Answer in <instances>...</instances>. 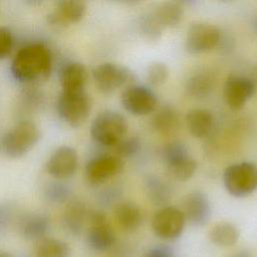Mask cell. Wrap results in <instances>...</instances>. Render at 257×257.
I'll return each mask as SVG.
<instances>
[{
  "label": "cell",
  "instance_id": "cell-5",
  "mask_svg": "<svg viewBox=\"0 0 257 257\" xmlns=\"http://www.w3.org/2000/svg\"><path fill=\"white\" fill-rule=\"evenodd\" d=\"M96 88L103 94H111L117 88L137 84V75L130 68L112 62H103L92 69Z\"/></svg>",
  "mask_w": 257,
  "mask_h": 257
},
{
  "label": "cell",
  "instance_id": "cell-33",
  "mask_svg": "<svg viewBox=\"0 0 257 257\" xmlns=\"http://www.w3.org/2000/svg\"><path fill=\"white\" fill-rule=\"evenodd\" d=\"M14 46L12 31L5 26H0V60L10 55Z\"/></svg>",
  "mask_w": 257,
  "mask_h": 257
},
{
  "label": "cell",
  "instance_id": "cell-16",
  "mask_svg": "<svg viewBox=\"0 0 257 257\" xmlns=\"http://www.w3.org/2000/svg\"><path fill=\"white\" fill-rule=\"evenodd\" d=\"M88 72L85 65L78 61H70L62 66L59 73V82L62 91L85 90Z\"/></svg>",
  "mask_w": 257,
  "mask_h": 257
},
{
  "label": "cell",
  "instance_id": "cell-6",
  "mask_svg": "<svg viewBox=\"0 0 257 257\" xmlns=\"http://www.w3.org/2000/svg\"><path fill=\"white\" fill-rule=\"evenodd\" d=\"M91 109V98L85 90L61 91L56 102V110L60 118L70 126L81 125L88 117Z\"/></svg>",
  "mask_w": 257,
  "mask_h": 257
},
{
  "label": "cell",
  "instance_id": "cell-28",
  "mask_svg": "<svg viewBox=\"0 0 257 257\" xmlns=\"http://www.w3.org/2000/svg\"><path fill=\"white\" fill-rule=\"evenodd\" d=\"M170 175L177 181L185 182L190 180L197 170L196 161L190 157L168 168Z\"/></svg>",
  "mask_w": 257,
  "mask_h": 257
},
{
  "label": "cell",
  "instance_id": "cell-15",
  "mask_svg": "<svg viewBox=\"0 0 257 257\" xmlns=\"http://www.w3.org/2000/svg\"><path fill=\"white\" fill-rule=\"evenodd\" d=\"M86 12V5L78 0H61L56 2L55 9L47 15L49 25L54 28H64L80 21Z\"/></svg>",
  "mask_w": 257,
  "mask_h": 257
},
{
  "label": "cell",
  "instance_id": "cell-2",
  "mask_svg": "<svg viewBox=\"0 0 257 257\" xmlns=\"http://www.w3.org/2000/svg\"><path fill=\"white\" fill-rule=\"evenodd\" d=\"M127 128V120L120 112L105 109L92 120L90 136L96 144L102 147H114L126 137Z\"/></svg>",
  "mask_w": 257,
  "mask_h": 257
},
{
  "label": "cell",
  "instance_id": "cell-24",
  "mask_svg": "<svg viewBox=\"0 0 257 257\" xmlns=\"http://www.w3.org/2000/svg\"><path fill=\"white\" fill-rule=\"evenodd\" d=\"M239 236V229L230 222L217 223L209 232L211 242L220 247L233 246L237 243Z\"/></svg>",
  "mask_w": 257,
  "mask_h": 257
},
{
  "label": "cell",
  "instance_id": "cell-22",
  "mask_svg": "<svg viewBox=\"0 0 257 257\" xmlns=\"http://www.w3.org/2000/svg\"><path fill=\"white\" fill-rule=\"evenodd\" d=\"M144 189L150 202L156 206L165 207V205L171 200V188L158 176H147L144 180Z\"/></svg>",
  "mask_w": 257,
  "mask_h": 257
},
{
  "label": "cell",
  "instance_id": "cell-1",
  "mask_svg": "<svg viewBox=\"0 0 257 257\" xmlns=\"http://www.w3.org/2000/svg\"><path fill=\"white\" fill-rule=\"evenodd\" d=\"M12 76L21 83H37L45 80L52 70V54L42 42H34L20 48L10 66Z\"/></svg>",
  "mask_w": 257,
  "mask_h": 257
},
{
  "label": "cell",
  "instance_id": "cell-9",
  "mask_svg": "<svg viewBox=\"0 0 257 257\" xmlns=\"http://www.w3.org/2000/svg\"><path fill=\"white\" fill-rule=\"evenodd\" d=\"M186 223L181 209L165 206L155 213L152 219V229L159 238L172 241L182 235Z\"/></svg>",
  "mask_w": 257,
  "mask_h": 257
},
{
  "label": "cell",
  "instance_id": "cell-20",
  "mask_svg": "<svg viewBox=\"0 0 257 257\" xmlns=\"http://www.w3.org/2000/svg\"><path fill=\"white\" fill-rule=\"evenodd\" d=\"M49 229V219L46 215L33 213L24 217L19 224L21 236L29 241L42 240Z\"/></svg>",
  "mask_w": 257,
  "mask_h": 257
},
{
  "label": "cell",
  "instance_id": "cell-26",
  "mask_svg": "<svg viewBox=\"0 0 257 257\" xmlns=\"http://www.w3.org/2000/svg\"><path fill=\"white\" fill-rule=\"evenodd\" d=\"M70 247L64 241L55 238H43L38 242L35 257H69Z\"/></svg>",
  "mask_w": 257,
  "mask_h": 257
},
{
  "label": "cell",
  "instance_id": "cell-29",
  "mask_svg": "<svg viewBox=\"0 0 257 257\" xmlns=\"http://www.w3.org/2000/svg\"><path fill=\"white\" fill-rule=\"evenodd\" d=\"M44 196L51 203H67L70 200V189L66 184L60 182L50 183L44 190Z\"/></svg>",
  "mask_w": 257,
  "mask_h": 257
},
{
  "label": "cell",
  "instance_id": "cell-23",
  "mask_svg": "<svg viewBox=\"0 0 257 257\" xmlns=\"http://www.w3.org/2000/svg\"><path fill=\"white\" fill-rule=\"evenodd\" d=\"M155 111L152 118V125L155 131L160 134H170L179 127L180 117L174 106L164 104Z\"/></svg>",
  "mask_w": 257,
  "mask_h": 257
},
{
  "label": "cell",
  "instance_id": "cell-13",
  "mask_svg": "<svg viewBox=\"0 0 257 257\" xmlns=\"http://www.w3.org/2000/svg\"><path fill=\"white\" fill-rule=\"evenodd\" d=\"M182 213L190 225L195 227L205 226L212 214L211 203L208 196L200 191L187 194L182 202Z\"/></svg>",
  "mask_w": 257,
  "mask_h": 257
},
{
  "label": "cell",
  "instance_id": "cell-18",
  "mask_svg": "<svg viewBox=\"0 0 257 257\" xmlns=\"http://www.w3.org/2000/svg\"><path fill=\"white\" fill-rule=\"evenodd\" d=\"M214 115L207 108H192L186 114V124L192 136L203 139L209 136L214 126Z\"/></svg>",
  "mask_w": 257,
  "mask_h": 257
},
{
  "label": "cell",
  "instance_id": "cell-10",
  "mask_svg": "<svg viewBox=\"0 0 257 257\" xmlns=\"http://www.w3.org/2000/svg\"><path fill=\"white\" fill-rule=\"evenodd\" d=\"M88 229L86 241L94 251L103 252L110 249L115 242V234L105 215L101 211H91L87 214Z\"/></svg>",
  "mask_w": 257,
  "mask_h": 257
},
{
  "label": "cell",
  "instance_id": "cell-3",
  "mask_svg": "<svg viewBox=\"0 0 257 257\" xmlns=\"http://www.w3.org/2000/svg\"><path fill=\"white\" fill-rule=\"evenodd\" d=\"M40 131L30 120H21L11 127L2 138V151L12 159L26 155L39 141Z\"/></svg>",
  "mask_w": 257,
  "mask_h": 257
},
{
  "label": "cell",
  "instance_id": "cell-12",
  "mask_svg": "<svg viewBox=\"0 0 257 257\" xmlns=\"http://www.w3.org/2000/svg\"><path fill=\"white\" fill-rule=\"evenodd\" d=\"M78 154L69 146L56 149L46 162V172L53 178L63 180L72 177L78 169Z\"/></svg>",
  "mask_w": 257,
  "mask_h": 257
},
{
  "label": "cell",
  "instance_id": "cell-7",
  "mask_svg": "<svg viewBox=\"0 0 257 257\" xmlns=\"http://www.w3.org/2000/svg\"><path fill=\"white\" fill-rule=\"evenodd\" d=\"M221 41L220 29L207 22L193 23L187 31L185 48L191 54H201L214 49Z\"/></svg>",
  "mask_w": 257,
  "mask_h": 257
},
{
  "label": "cell",
  "instance_id": "cell-21",
  "mask_svg": "<svg viewBox=\"0 0 257 257\" xmlns=\"http://www.w3.org/2000/svg\"><path fill=\"white\" fill-rule=\"evenodd\" d=\"M156 22L163 28L175 27L183 19L184 8L177 2H165L150 12Z\"/></svg>",
  "mask_w": 257,
  "mask_h": 257
},
{
  "label": "cell",
  "instance_id": "cell-30",
  "mask_svg": "<svg viewBox=\"0 0 257 257\" xmlns=\"http://www.w3.org/2000/svg\"><path fill=\"white\" fill-rule=\"evenodd\" d=\"M169 68L166 63L157 61L149 65L147 70V79L153 86H160L164 84L169 78Z\"/></svg>",
  "mask_w": 257,
  "mask_h": 257
},
{
  "label": "cell",
  "instance_id": "cell-37",
  "mask_svg": "<svg viewBox=\"0 0 257 257\" xmlns=\"http://www.w3.org/2000/svg\"><path fill=\"white\" fill-rule=\"evenodd\" d=\"M0 257H11V256L8 253H6V252L0 251Z\"/></svg>",
  "mask_w": 257,
  "mask_h": 257
},
{
  "label": "cell",
  "instance_id": "cell-11",
  "mask_svg": "<svg viewBox=\"0 0 257 257\" xmlns=\"http://www.w3.org/2000/svg\"><path fill=\"white\" fill-rule=\"evenodd\" d=\"M122 159L115 155H100L87 162L84 177L90 185H100L122 171Z\"/></svg>",
  "mask_w": 257,
  "mask_h": 257
},
{
  "label": "cell",
  "instance_id": "cell-14",
  "mask_svg": "<svg viewBox=\"0 0 257 257\" xmlns=\"http://www.w3.org/2000/svg\"><path fill=\"white\" fill-rule=\"evenodd\" d=\"M256 91L255 82L246 76L230 75L224 85V98L233 110L241 109Z\"/></svg>",
  "mask_w": 257,
  "mask_h": 257
},
{
  "label": "cell",
  "instance_id": "cell-31",
  "mask_svg": "<svg viewBox=\"0 0 257 257\" xmlns=\"http://www.w3.org/2000/svg\"><path fill=\"white\" fill-rule=\"evenodd\" d=\"M141 150V142L136 137H124L114 146L115 156L118 158H131Z\"/></svg>",
  "mask_w": 257,
  "mask_h": 257
},
{
  "label": "cell",
  "instance_id": "cell-17",
  "mask_svg": "<svg viewBox=\"0 0 257 257\" xmlns=\"http://www.w3.org/2000/svg\"><path fill=\"white\" fill-rule=\"evenodd\" d=\"M85 205L79 200H69L62 213L63 229L71 236H79L82 233L87 220Z\"/></svg>",
  "mask_w": 257,
  "mask_h": 257
},
{
  "label": "cell",
  "instance_id": "cell-27",
  "mask_svg": "<svg viewBox=\"0 0 257 257\" xmlns=\"http://www.w3.org/2000/svg\"><path fill=\"white\" fill-rule=\"evenodd\" d=\"M190 157L188 147L181 141L170 142L162 150V158L168 168Z\"/></svg>",
  "mask_w": 257,
  "mask_h": 257
},
{
  "label": "cell",
  "instance_id": "cell-34",
  "mask_svg": "<svg viewBox=\"0 0 257 257\" xmlns=\"http://www.w3.org/2000/svg\"><path fill=\"white\" fill-rule=\"evenodd\" d=\"M144 257H175L172 249L165 245H157L152 247Z\"/></svg>",
  "mask_w": 257,
  "mask_h": 257
},
{
  "label": "cell",
  "instance_id": "cell-25",
  "mask_svg": "<svg viewBox=\"0 0 257 257\" xmlns=\"http://www.w3.org/2000/svg\"><path fill=\"white\" fill-rule=\"evenodd\" d=\"M214 89V79L207 73H196L192 75L186 83V92L190 97L204 99L209 96Z\"/></svg>",
  "mask_w": 257,
  "mask_h": 257
},
{
  "label": "cell",
  "instance_id": "cell-35",
  "mask_svg": "<svg viewBox=\"0 0 257 257\" xmlns=\"http://www.w3.org/2000/svg\"><path fill=\"white\" fill-rule=\"evenodd\" d=\"M9 223V215L6 212L0 210V232L5 230Z\"/></svg>",
  "mask_w": 257,
  "mask_h": 257
},
{
  "label": "cell",
  "instance_id": "cell-19",
  "mask_svg": "<svg viewBox=\"0 0 257 257\" xmlns=\"http://www.w3.org/2000/svg\"><path fill=\"white\" fill-rule=\"evenodd\" d=\"M114 219L118 226L127 232L136 231L143 222V213L134 202L125 201L118 203L114 208Z\"/></svg>",
  "mask_w": 257,
  "mask_h": 257
},
{
  "label": "cell",
  "instance_id": "cell-36",
  "mask_svg": "<svg viewBox=\"0 0 257 257\" xmlns=\"http://www.w3.org/2000/svg\"><path fill=\"white\" fill-rule=\"evenodd\" d=\"M230 257H254V256L247 250H240L232 254Z\"/></svg>",
  "mask_w": 257,
  "mask_h": 257
},
{
  "label": "cell",
  "instance_id": "cell-4",
  "mask_svg": "<svg viewBox=\"0 0 257 257\" xmlns=\"http://www.w3.org/2000/svg\"><path fill=\"white\" fill-rule=\"evenodd\" d=\"M223 183L227 192L236 198H244L257 190V165L251 162L233 164L226 168Z\"/></svg>",
  "mask_w": 257,
  "mask_h": 257
},
{
  "label": "cell",
  "instance_id": "cell-8",
  "mask_svg": "<svg viewBox=\"0 0 257 257\" xmlns=\"http://www.w3.org/2000/svg\"><path fill=\"white\" fill-rule=\"evenodd\" d=\"M120 102L127 112L141 116L157 109L158 96L149 86L134 84L122 90Z\"/></svg>",
  "mask_w": 257,
  "mask_h": 257
},
{
  "label": "cell",
  "instance_id": "cell-32",
  "mask_svg": "<svg viewBox=\"0 0 257 257\" xmlns=\"http://www.w3.org/2000/svg\"><path fill=\"white\" fill-rule=\"evenodd\" d=\"M140 30L141 33L149 40H157L161 37L163 28L156 22L153 18L152 14L149 12L148 14L144 15L140 20Z\"/></svg>",
  "mask_w": 257,
  "mask_h": 257
}]
</instances>
